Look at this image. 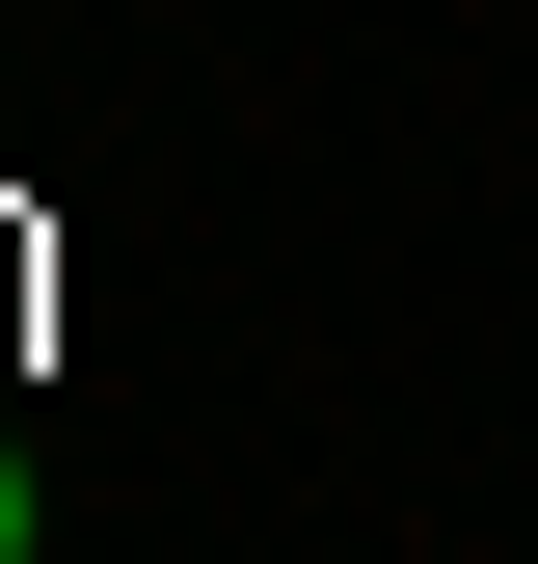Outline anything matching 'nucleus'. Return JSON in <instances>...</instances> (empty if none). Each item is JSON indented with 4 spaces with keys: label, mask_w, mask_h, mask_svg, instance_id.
<instances>
[{
    "label": "nucleus",
    "mask_w": 538,
    "mask_h": 564,
    "mask_svg": "<svg viewBox=\"0 0 538 564\" xmlns=\"http://www.w3.org/2000/svg\"><path fill=\"white\" fill-rule=\"evenodd\" d=\"M0 564H28V431H0Z\"/></svg>",
    "instance_id": "nucleus-1"
}]
</instances>
